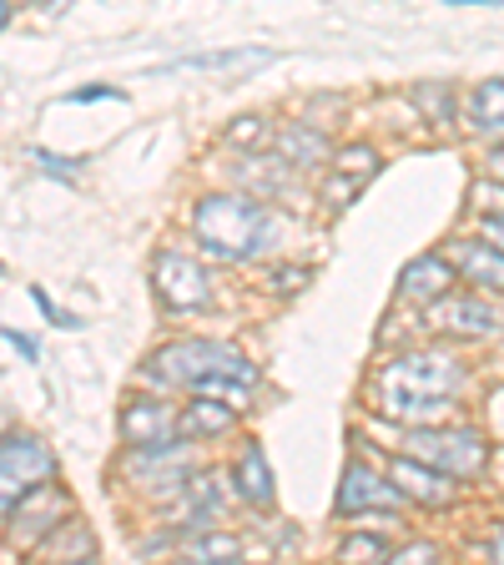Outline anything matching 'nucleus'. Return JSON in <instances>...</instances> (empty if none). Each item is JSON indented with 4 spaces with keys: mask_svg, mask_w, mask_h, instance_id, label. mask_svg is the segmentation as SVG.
Returning <instances> with one entry per match:
<instances>
[{
    "mask_svg": "<svg viewBox=\"0 0 504 565\" xmlns=\"http://www.w3.org/2000/svg\"><path fill=\"white\" fill-rule=\"evenodd\" d=\"M464 388V364L444 349L404 353L374 379V404L394 424H435L454 409V394Z\"/></svg>",
    "mask_w": 504,
    "mask_h": 565,
    "instance_id": "f257e3e1",
    "label": "nucleus"
},
{
    "mask_svg": "<svg viewBox=\"0 0 504 565\" xmlns=\"http://www.w3.org/2000/svg\"><path fill=\"white\" fill-rule=\"evenodd\" d=\"M147 374L162 379V384H176V388H197V394H212V399H227V404H247L253 388H258V369L223 339L167 343Z\"/></svg>",
    "mask_w": 504,
    "mask_h": 565,
    "instance_id": "f03ea898",
    "label": "nucleus"
},
{
    "mask_svg": "<svg viewBox=\"0 0 504 565\" xmlns=\"http://www.w3.org/2000/svg\"><path fill=\"white\" fill-rule=\"evenodd\" d=\"M192 233H197V243L207 247L212 258L237 263V258L262 253V243H268V233H272V217H268V207H258L253 198L217 192V198L197 202V212H192Z\"/></svg>",
    "mask_w": 504,
    "mask_h": 565,
    "instance_id": "7ed1b4c3",
    "label": "nucleus"
},
{
    "mask_svg": "<svg viewBox=\"0 0 504 565\" xmlns=\"http://www.w3.org/2000/svg\"><path fill=\"white\" fill-rule=\"evenodd\" d=\"M404 455L423 459V465H435L454 480H474L490 465V445L474 429H429V424H414L404 435Z\"/></svg>",
    "mask_w": 504,
    "mask_h": 565,
    "instance_id": "20e7f679",
    "label": "nucleus"
},
{
    "mask_svg": "<svg viewBox=\"0 0 504 565\" xmlns=\"http://www.w3.org/2000/svg\"><path fill=\"white\" fill-rule=\"evenodd\" d=\"M51 475H56V449H51L46 439H35V435L6 439V445H0V520H6V510H11L31 484L51 480Z\"/></svg>",
    "mask_w": 504,
    "mask_h": 565,
    "instance_id": "39448f33",
    "label": "nucleus"
},
{
    "mask_svg": "<svg viewBox=\"0 0 504 565\" xmlns=\"http://www.w3.org/2000/svg\"><path fill=\"white\" fill-rule=\"evenodd\" d=\"M66 490L56 484V475L41 484H31V490L15 500L11 510H6V520H11V545H21V551H31V545H41L51 535V530L61 525V515H66Z\"/></svg>",
    "mask_w": 504,
    "mask_h": 565,
    "instance_id": "423d86ee",
    "label": "nucleus"
},
{
    "mask_svg": "<svg viewBox=\"0 0 504 565\" xmlns=\"http://www.w3.org/2000/svg\"><path fill=\"white\" fill-rule=\"evenodd\" d=\"M152 282H157V298H162L172 313H197V308L212 303V278L187 253H157Z\"/></svg>",
    "mask_w": 504,
    "mask_h": 565,
    "instance_id": "0eeeda50",
    "label": "nucleus"
},
{
    "mask_svg": "<svg viewBox=\"0 0 504 565\" xmlns=\"http://www.w3.org/2000/svg\"><path fill=\"white\" fill-rule=\"evenodd\" d=\"M388 480L399 484L404 500H419V505H429V510L454 505L459 484H464V480H454V475L435 470V465H423V459H414V455L394 459V465H388Z\"/></svg>",
    "mask_w": 504,
    "mask_h": 565,
    "instance_id": "6e6552de",
    "label": "nucleus"
},
{
    "mask_svg": "<svg viewBox=\"0 0 504 565\" xmlns=\"http://www.w3.org/2000/svg\"><path fill=\"white\" fill-rule=\"evenodd\" d=\"M435 308V323L439 333H454V339H490V333H500L504 329V313L494 303H484V298H439V303H429Z\"/></svg>",
    "mask_w": 504,
    "mask_h": 565,
    "instance_id": "1a4fd4ad",
    "label": "nucleus"
},
{
    "mask_svg": "<svg viewBox=\"0 0 504 565\" xmlns=\"http://www.w3.org/2000/svg\"><path fill=\"white\" fill-rule=\"evenodd\" d=\"M404 494L394 480L374 475L368 465H348L343 470V484H339V510L343 515H358V510H399Z\"/></svg>",
    "mask_w": 504,
    "mask_h": 565,
    "instance_id": "9d476101",
    "label": "nucleus"
},
{
    "mask_svg": "<svg viewBox=\"0 0 504 565\" xmlns=\"http://www.w3.org/2000/svg\"><path fill=\"white\" fill-rule=\"evenodd\" d=\"M121 435L137 449H157L176 439V409L162 399H131L127 414H121Z\"/></svg>",
    "mask_w": 504,
    "mask_h": 565,
    "instance_id": "9b49d317",
    "label": "nucleus"
},
{
    "mask_svg": "<svg viewBox=\"0 0 504 565\" xmlns=\"http://www.w3.org/2000/svg\"><path fill=\"white\" fill-rule=\"evenodd\" d=\"M449 288H454V268H449L439 253H423V258H414L409 268H404V278H399V294L409 298V303H419V308L439 303Z\"/></svg>",
    "mask_w": 504,
    "mask_h": 565,
    "instance_id": "f8f14e48",
    "label": "nucleus"
},
{
    "mask_svg": "<svg viewBox=\"0 0 504 565\" xmlns=\"http://www.w3.org/2000/svg\"><path fill=\"white\" fill-rule=\"evenodd\" d=\"M333 167H339V172H333V182L323 188V198H329L333 207H343V202H353V192L374 182V172H378V152H374V147H343L339 162H333Z\"/></svg>",
    "mask_w": 504,
    "mask_h": 565,
    "instance_id": "ddd939ff",
    "label": "nucleus"
},
{
    "mask_svg": "<svg viewBox=\"0 0 504 565\" xmlns=\"http://www.w3.org/2000/svg\"><path fill=\"white\" fill-rule=\"evenodd\" d=\"M449 258H454V268L464 273L470 282H480V288H494V294L504 288V253L494 243H480V237H470V243H454V247H449Z\"/></svg>",
    "mask_w": 504,
    "mask_h": 565,
    "instance_id": "4468645a",
    "label": "nucleus"
},
{
    "mask_svg": "<svg viewBox=\"0 0 504 565\" xmlns=\"http://www.w3.org/2000/svg\"><path fill=\"white\" fill-rule=\"evenodd\" d=\"M233 424H237L233 404L202 394V399H192L187 409L176 414V435H182V439H212V435H223V429H233Z\"/></svg>",
    "mask_w": 504,
    "mask_h": 565,
    "instance_id": "2eb2a0df",
    "label": "nucleus"
},
{
    "mask_svg": "<svg viewBox=\"0 0 504 565\" xmlns=\"http://www.w3.org/2000/svg\"><path fill=\"white\" fill-rule=\"evenodd\" d=\"M176 500H182L187 525H212V520H223V480H217V475H197V480H187Z\"/></svg>",
    "mask_w": 504,
    "mask_h": 565,
    "instance_id": "dca6fc26",
    "label": "nucleus"
},
{
    "mask_svg": "<svg viewBox=\"0 0 504 565\" xmlns=\"http://www.w3.org/2000/svg\"><path fill=\"white\" fill-rule=\"evenodd\" d=\"M233 480H237V494H243L247 505H272V470H268V459H262L258 445L243 449Z\"/></svg>",
    "mask_w": 504,
    "mask_h": 565,
    "instance_id": "f3484780",
    "label": "nucleus"
},
{
    "mask_svg": "<svg viewBox=\"0 0 504 565\" xmlns=\"http://www.w3.org/2000/svg\"><path fill=\"white\" fill-rule=\"evenodd\" d=\"M470 127L484 131V137H504V76L474 86V96H470Z\"/></svg>",
    "mask_w": 504,
    "mask_h": 565,
    "instance_id": "a211bd4d",
    "label": "nucleus"
},
{
    "mask_svg": "<svg viewBox=\"0 0 504 565\" xmlns=\"http://www.w3.org/2000/svg\"><path fill=\"white\" fill-rule=\"evenodd\" d=\"M41 545H46L51 555H61V561H66V555L71 561H96V541H92V530H86L82 520H61Z\"/></svg>",
    "mask_w": 504,
    "mask_h": 565,
    "instance_id": "6ab92c4d",
    "label": "nucleus"
},
{
    "mask_svg": "<svg viewBox=\"0 0 504 565\" xmlns=\"http://www.w3.org/2000/svg\"><path fill=\"white\" fill-rule=\"evenodd\" d=\"M323 152H329V141L318 137V131H303V127H282L278 131V157L288 167H313Z\"/></svg>",
    "mask_w": 504,
    "mask_h": 565,
    "instance_id": "aec40b11",
    "label": "nucleus"
},
{
    "mask_svg": "<svg viewBox=\"0 0 504 565\" xmlns=\"http://www.w3.org/2000/svg\"><path fill=\"white\" fill-rule=\"evenodd\" d=\"M187 555L192 561H243V541L237 535H223V530H212L202 541H187Z\"/></svg>",
    "mask_w": 504,
    "mask_h": 565,
    "instance_id": "412c9836",
    "label": "nucleus"
},
{
    "mask_svg": "<svg viewBox=\"0 0 504 565\" xmlns=\"http://www.w3.org/2000/svg\"><path fill=\"white\" fill-rule=\"evenodd\" d=\"M268 51H223V56H192L187 66H212V71H233V66H262Z\"/></svg>",
    "mask_w": 504,
    "mask_h": 565,
    "instance_id": "4be33fe9",
    "label": "nucleus"
},
{
    "mask_svg": "<svg viewBox=\"0 0 504 565\" xmlns=\"http://www.w3.org/2000/svg\"><path fill=\"white\" fill-rule=\"evenodd\" d=\"M384 555H388V545L378 535H348L339 545V561H384Z\"/></svg>",
    "mask_w": 504,
    "mask_h": 565,
    "instance_id": "5701e85b",
    "label": "nucleus"
},
{
    "mask_svg": "<svg viewBox=\"0 0 504 565\" xmlns=\"http://www.w3.org/2000/svg\"><path fill=\"white\" fill-rule=\"evenodd\" d=\"M399 565H423V561H439V545H429V541H414V545H404V551H388Z\"/></svg>",
    "mask_w": 504,
    "mask_h": 565,
    "instance_id": "b1692460",
    "label": "nucleus"
},
{
    "mask_svg": "<svg viewBox=\"0 0 504 565\" xmlns=\"http://www.w3.org/2000/svg\"><path fill=\"white\" fill-rule=\"evenodd\" d=\"M253 137H268V127H262V117H253V121H243V127H233V131H227V141H253Z\"/></svg>",
    "mask_w": 504,
    "mask_h": 565,
    "instance_id": "393cba45",
    "label": "nucleus"
},
{
    "mask_svg": "<svg viewBox=\"0 0 504 565\" xmlns=\"http://www.w3.org/2000/svg\"><path fill=\"white\" fill-rule=\"evenodd\" d=\"M484 237L504 253V212H490V217H484Z\"/></svg>",
    "mask_w": 504,
    "mask_h": 565,
    "instance_id": "a878e982",
    "label": "nucleus"
},
{
    "mask_svg": "<svg viewBox=\"0 0 504 565\" xmlns=\"http://www.w3.org/2000/svg\"><path fill=\"white\" fill-rule=\"evenodd\" d=\"M298 282H308L303 268H278V282H272V288H282V294H288V288H298Z\"/></svg>",
    "mask_w": 504,
    "mask_h": 565,
    "instance_id": "bb28decb",
    "label": "nucleus"
},
{
    "mask_svg": "<svg viewBox=\"0 0 504 565\" xmlns=\"http://www.w3.org/2000/svg\"><path fill=\"white\" fill-rule=\"evenodd\" d=\"M484 172H490L494 182H504V141H500V147H494L490 157H484Z\"/></svg>",
    "mask_w": 504,
    "mask_h": 565,
    "instance_id": "cd10ccee",
    "label": "nucleus"
},
{
    "mask_svg": "<svg viewBox=\"0 0 504 565\" xmlns=\"http://www.w3.org/2000/svg\"><path fill=\"white\" fill-rule=\"evenodd\" d=\"M11 21V0H0V25Z\"/></svg>",
    "mask_w": 504,
    "mask_h": 565,
    "instance_id": "c85d7f7f",
    "label": "nucleus"
},
{
    "mask_svg": "<svg viewBox=\"0 0 504 565\" xmlns=\"http://www.w3.org/2000/svg\"><path fill=\"white\" fill-rule=\"evenodd\" d=\"M454 6H500V0H454Z\"/></svg>",
    "mask_w": 504,
    "mask_h": 565,
    "instance_id": "c756f323",
    "label": "nucleus"
},
{
    "mask_svg": "<svg viewBox=\"0 0 504 565\" xmlns=\"http://www.w3.org/2000/svg\"><path fill=\"white\" fill-rule=\"evenodd\" d=\"M494 561H504V530H500V541H494Z\"/></svg>",
    "mask_w": 504,
    "mask_h": 565,
    "instance_id": "7c9ffc66",
    "label": "nucleus"
}]
</instances>
